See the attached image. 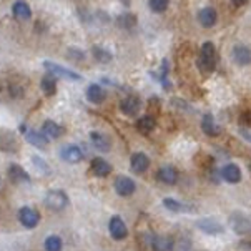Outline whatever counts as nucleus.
<instances>
[{"label": "nucleus", "mask_w": 251, "mask_h": 251, "mask_svg": "<svg viewBox=\"0 0 251 251\" xmlns=\"http://www.w3.org/2000/svg\"><path fill=\"white\" fill-rule=\"evenodd\" d=\"M216 47L213 42H205L200 49V55L197 58V69L203 76H210L216 70Z\"/></svg>", "instance_id": "1"}, {"label": "nucleus", "mask_w": 251, "mask_h": 251, "mask_svg": "<svg viewBox=\"0 0 251 251\" xmlns=\"http://www.w3.org/2000/svg\"><path fill=\"white\" fill-rule=\"evenodd\" d=\"M140 240H142L143 248H148L150 251H173L176 246L172 236L156 235V233H143Z\"/></svg>", "instance_id": "2"}, {"label": "nucleus", "mask_w": 251, "mask_h": 251, "mask_svg": "<svg viewBox=\"0 0 251 251\" xmlns=\"http://www.w3.org/2000/svg\"><path fill=\"white\" fill-rule=\"evenodd\" d=\"M228 225L238 236H251V216L235 210L228 216Z\"/></svg>", "instance_id": "3"}, {"label": "nucleus", "mask_w": 251, "mask_h": 251, "mask_svg": "<svg viewBox=\"0 0 251 251\" xmlns=\"http://www.w3.org/2000/svg\"><path fill=\"white\" fill-rule=\"evenodd\" d=\"M44 205L52 211H62L70 205V198L63 190H50L45 193Z\"/></svg>", "instance_id": "4"}, {"label": "nucleus", "mask_w": 251, "mask_h": 251, "mask_svg": "<svg viewBox=\"0 0 251 251\" xmlns=\"http://www.w3.org/2000/svg\"><path fill=\"white\" fill-rule=\"evenodd\" d=\"M17 218H19L20 225L27 229H33L40 225V213L32 206H22L17 213Z\"/></svg>", "instance_id": "5"}, {"label": "nucleus", "mask_w": 251, "mask_h": 251, "mask_svg": "<svg viewBox=\"0 0 251 251\" xmlns=\"http://www.w3.org/2000/svg\"><path fill=\"white\" fill-rule=\"evenodd\" d=\"M142 107H143V101L135 93H130V95H126L120 101V112L123 115H126V117H137L142 112Z\"/></svg>", "instance_id": "6"}, {"label": "nucleus", "mask_w": 251, "mask_h": 251, "mask_svg": "<svg viewBox=\"0 0 251 251\" xmlns=\"http://www.w3.org/2000/svg\"><path fill=\"white\" fill-rule=\"evenodd\" d=\"M44 67L49 74H52L55 76H62V78H67V80H72V82H80L82 80V75L76 74V72L67 69V67H62L60 63H55V62H44Z\"/></svg>", "instance_id": "7"}, {"label": "nucleus", "mask_w": 251, "mask_h": 251, "mask_svg": "<svg viewBox=\"0 0 251 251\" xmlns=\"http://www.w3.org/2000/svg\"><path fill=\"white\" fill-rule=\"evenodd\" d=\"M113 188H115V191H117V195L126 198V197H130V195H133L135 191H137V183H135V180H131L130 176L120 175V176L115 178Z\"/></svg>", "instance_id": "8"}, {"label": "nucleus", "mask_w": 251, "mask_h": 251, "mask_svg": "<svg viewBox=\"0 0 251 251\" xmlns=\"http://www.w3.org/2000/svg\"><path fill=\"white\" fill-rule=\"evenodd\" d=\"M108 231H110V236L117 241H122L128 236V228H126V225H125V221H123L122 216H118V215H115L110 218Z\"/></svg>", "instance_id": "9"}, {"label": "nucleus", "mask_w": 251, "mask_h": 251, "mask_svg": "<svg viewBox=\"0 0 251 251\" xmlns=\"http://www.w3.org/2000/svg\"><path fill=\"white\" fill-rule=\"evenodd\" d=\"M7 176H8V180H10L12 183H17V185L32 181V178L27 173V170H24L19 163H10V165H8V167H7Z\"/></svg>", "instance_id": "10"}, {"label": "nucleus", "mask_w": 251, "mask_h": 251, "mask_svg": "<svg viewBox=\"0 0 251 251\" xmlns=\"http://www.w3.org/2000/svg\"><path fill=\"white\" fill-rule=\"evenodd\" d=\"M220 176L226 183H229V185H236V183L241 181L243 173H241V170L236 163H228L220 170Z\"/></svg>", "instance_id": "11"}, {"label": "nucleus", "mask_w": 251, "mask_h": 251, "mask_svg": "<svg viewBox=\"0 0 251 251\" xmlns=\"http://www.w3.org/2000/svg\"><path fill=\"white\" fill-rule=\"evenodd\" d=\"M197 228L201 229L203 233H206V235L210 236H216V235H221V233L225 231V226L220 223V221H216L213 218H201L197 221Z\"/></svg>", "instance_id": "12"}, {"label": "nucleus", "mask_w": 251, "mask_h": 251, "mask_svg": "<svg viewBox=\"0 0 251 251\" xmlns=\"http://www.w3.org/2000/svg\"><path fill=\"white\" fill-rule=\"evenodd\" d=\"M130 168H131V172L137 173V175L145 173L150 168V158H148V155H145L143 151L133 153V155L130 156Z\"/></svg>", "instance_id": "13"}, {"label": "nucleus", "mask_w": 251, "mask_h": 251, "mask_svg": "<svg viewBox=\"0 0 251 251\" xmlns=\"http://www.w3.org/2000/svg\"><path fill=\"white\" fill-rule=\"evenodd\" d=\"M197 19L203 28H211L218 22V14H216V10L213 7H203L198 10Z\"/></svg>", "instance_id": "14"}, {"label": "nucleus", "mask_w": 251, "mask_h": 251, "mask_svg": "<svg viewBox=\"0 0 251 251\" xmlns=\"http://www.w3.org/2000/svg\"><path fill=\"white\" fill-rule=\"evenodd\" d=\"M60 158L63 161H67V163L75 165L83 160V151L76 145H67V147H63L60 150Z\"/></svg>", "instance_id": "15"}, {"label": "nucleus", "mask_w": 251, "mask_h": 251, "mask_svg": "<svg viewBox=\"0 0 251 251\" xmlns=\"http://www.w3.org/2000/svg\"><path fill=\"white\" fill-rule=\"evenodd\" d=\"M231 58L236 65L248 67L251 63V49L246 45H235L231 50Z\"/></svg>", "instance_id": "16"}, {"label": "nucleus", "mask_w": 251, "mask_h": 251, "mask_svg": "<svg viewBox=\"0 0 251 251\" xmlns=\"http://www.w3.org/2000/svg\"><path fill=\"white\" fill-rule=\"evenodd\" d=\"M90 142L93 148H97L99 151L107 153L112 150V138L107 133H101V131H92L90 133Z\"/></svg>", "instance_id": "17"}, {"label": "nucleus", "mask_w": 251, "mask_h": 251, "mask_svg": "<svg viewBox=\"0 0 251 251\" xmlns=\"http://www.w3.org/2000/svg\"><path fill=\"white\" fill-rule=\"evenodd\" d=\"M150 75H153V78L161 83V87H163L165 90H170V88H172V83H170V80H168V75H170L168 58H163L160 63V70L158 72H150Z\"/></svg>", "instance_id": "18"}, {"label": "nucleus", "mask_w": 251, "mask_h": 251, "mask_svg": "<svg viewBox=\"0 0 251 251\" xmlns=\"http://www.w3.org/2000/svg\"><path fill=\"white\" fill-rule=\"evenodd\" d=\"M90 170H92V173H93L95 176H99V178H107V176L110 175V173H112L113 167L108 163L107 160H103V158H100V156H97V158H93V160H92Z\"/></svg>", "instance_id": "19"}, {"label": "nucleus", "mask_w": 251, "mask_h": 251, "mask_svg": "<svg viewBox=\"0 0 251 251\" xmlns=\"http://www.w3.org/2000/svg\"><path fill=\"white\" fill-rule=\"evenodd\" d=\"M12 15H14L17 20L27 22V20L32 19V8L27 2H24V0H17V2L12 3Z\"/></svg>", "instance_id": "20"}, {"label": "nucleus", "mask_w": 251, "mask_h": 251, "mask_svg": "<svg viewBox=\"0 0 251 251\" xmlns=\"http://www.w3.org/2000/svg\"><path fill=\"white\" fill-rule=\"evenodd\" d=\"M155 178L165 185H175L178 181V170L175 167H161L156 170Z\"/></svg>", "instance_id": "21"}, {"label": "nucleus", "mask_w": 251, "mask_h": 251, "mask_svg": "<svg viewBox=\"0 0 251 251\" xmlns=\"http://www.w3.org/2000/svg\"><path fill=\"white\" fill-rule=\"evenodd\" d=\"M201 130H203V133H205L206 137H211V138L221 135V126L215 122L213 115H203V118H201Z\"/></svg>", "instance_id": "22"}, {"label": "nucleus", "mask_w": 251, "mask_h": 251, "mask_svg": "<svg viewBox=\"0 0 251 251\" xmlns=\"http://www.w3.org/2000/svg\"><path fill=\"white\" fill-rule=\"evenodd\" d=\"M85 97H87V100L90 101V103L100 105L101 101L105 100V97H107V92H105V88L101 87V85L92 83L90 87L87 88V92H85Z\"/></svg>", "instance_id": "23"}, {"label": "nucleus", "mask_w": 251, "mask_h": 251, "mask_svg": "<svg viewBox=\"0 0 251 251\" xmlns=\"http://www.w3.org/2000/svg\"><path fill=\"white\" fill-rule=\"evenodd\" d=\"M42 131H44V135L49 140H57V138H60L62 135H63V126L62 125H58L57 122H53V120H45L44 123H42Z\"/></svg>", "instance_id": "24"}, {"label": "nucleus", "mask_w": 251, "mask_h": 251, "mask_svg": "<svg viewBox=\"0 0 251 251\" xmlns=\"http://www.w3.org/2000/svg\"><path fill=\"white\" fill-rule=\"evenodd\" d=\"M115 24H117L118 28H123V30H133L138 24V19L131 12H123V14H120L115 19Z\"/></svg>", "instance_id": "25"}, {"label": "nucleus", "mask_w": 251, "mask_h": 251, "mask_svg": "<svg viewBox=\"0 0 251 251\" xmlns=\"http://www.w3.org/2000/svg\"><path fill=\"white\" fill-rule=\"evenodd\" d=\"M161 203H163V206L167 208V210L173 211V213H191V211L195 210L193 205L181 203V201H178V200H175V198H165Z\"/></svg>", "instance_id": "26"}, {"label": "nucleus", "mask_w": 251, "mask_h": 251, "mask_svg": "<svg viewBox=\"0 0 251 251\" xmlns=\"http://www.w3.org/2000/svg\"><path fill=\"white\" fill-rule=\"evenodd\" d=\"M135 126H137V130L140 131V133L148 135V133H151V131L155 130V126H156V118L153 117V115L147 113V115H143V117H140V118H138L137 123H135Z\"/></svg>", "instance_id": "27"}, {"label": "nucleus", "mask_w": 251, "mask_h": 251, "mask_svg": "<svg viewBox=\"0 0 251 251\" xmlns=\"http://www.w3.org/2000/svg\"><path fill=\"white\" fill-rule=\"evenodd\" d=\"M27 143H30L32 147H37V148H45L47 143H49V138L44 135V131H37V130H30L28 128L27 133L24 135Z\"/></svg>", "instance_id": "28"}, {"label": "nucleus", "mask_w": 251, "mask_h": 251, "mask_svg": "<svg viewBox=\"0 0 251 251\" xmlns=\"http://www.w3.org/2000/svg\"><path fill=\"white\" fill-rule=\"evenodd\" d=\"M40 90L45 97H53L57 93V76L52 74H47L40 80Z\"/></svg>", "instance_id": "29"}, {"label": "nucleus", "mask_w": 251, "mask_h": 251, "mask_svg": "<svg viewBox=\"0 0 251 251\" xmlns=\"http://www.w3.org/2000/svg\"><path fill=\"white\" fill-rule=\"evenodd\" d=\"M90 52H92V57L95 58L99 63H110L113 60V55L110 50L107 49H103V47H99V45H93L92 49H90Z\"/></svg>", "instance_id": "30"}, {"label": "nucleus", "mask_w": 251, "mask_h": 251, "mask_svg": "<svg viewBox=\"0 0 251 251\" xmlns=\"http://www.w3.org/2000/svg\"><path fill=\"white\" fill-rule=\"evenodd\" d=\"M8 143H10V153H15L17 150H19V145H17V138L15 135L8 133V131H2V150L7 151L8 150Z\"/></svg>", "instance_id": "31"}, {"label": "nucleus", "mask_w": 251, "mask_h": 251, "mask_svg": "<svg viewBox=\"0 0 251 251\" xmlns=\"http://www.w3.org/2000/svg\"><path fill=\"white\" fill-rule=\"evenodd\" d=\"M62 238L58 235H50L45 238V243H44V248L45 251H62Z\"/></svg>", "instance_id": "32"}, {"label": "nucleus", "mask_w": 251, "mask_h": 251, "mask_svg": "<svg viewBox=\"0 0 251 251\" xmlns=\"http://www.w3.org/2000/svg\"><path fill=\"white\" fill-rule=\"evenodd\" d=\"M67 58H70V60L74 62H83L85 58H87V55L82 49H78V47H69L67 49Z\"/></svg>", "instance_id": "33"}, {"label": "nucleus", "mask_w": 251, "mask_h": 251, "mask_svg": "<svg viewBox=\"0 0 251 251\" xmlns=\"http://www.w3.org/2000/svg\"><path fill=\"white\" fill-rule=\"evenodd\" d=\"M168 5L170 3L167 2V0H150V2H148L150 10L155 12V14H163V12H167Z\"/></svg>", "instance_id": "34"}, {"label": "nucleus", "mask_w": 251, "mask_h": 251, "mask_svg": "<svg viewBox=\"0 0 251 251\" xmlns=\"http://www.w3.org/2000/svg\"><path fill=\"white\" fill-rule=\"evenodd\" d=\"M32 165H33V167H37V170H40L44 175H49V173H50V167L47 165L45 160L40 158V156H37V155L32 156Z\"/></svg>", "instance_id": "35"}, {"label": "nucleus", "mask_w": 251, "mask_h": 251, "mask_svg": "<svg viewBox=\"0 0 251 251\" xmlns=\"http://www.w3.org/2000/svg\"><path fill=\"white\" fill-rule=\"evenodd\" d=\"M172 105L176 108H181V110H186V112H193V108L188 105V101L181 100V99H172Z\"/></svg>", "instance_id": "36"}, {"label": "nucleus", "mask_w": 251, "mask_h": 251, "mask_svg": "<svg viewBox=\"0 0 251 251\" xmlns=\"http://www.w3.org/2000/svg\"><path fill=\"white\" fill-rule=\"evenodd\" d=\"M236 248L238 251H251V240H241Z\"/></svg>", "instance_id": "37"}, {"label": "nucleus", "mask_w": 251, "mask_h": 251, "mask_svg": "<svg viewBox=\"0 0 251 251\" xmlns=\"http://www.w3.org/2000/svg\"><path fill=\"white\" fill-rule=\"evenodd\" d=\"M240 135L246 140V142H248V143L251 145V131H250V130H246V128H240Z\"/></svg>", "instance_id": "38"}, {"label": "nucleus", "mask_w": 251, "mask_h": 251, "mask_svg": "<svg viewBox=\"0 0 251 251\" xmlns=\"http://www.w3.org/2000/svg\"><path fill=\"white\" fill-rule=\"evenodd\" d=\"M233 7H241V5H246V2H243V0H238V2H231Z\"/></svg>", "instance_id": "39"}, {"label": "nucleus", "mask_w": 251, "mask_h": 251, "mask_svg": "<svg viewBox=\"0 0 251 251\" xmlns=\"http://www.w3.org/2000/svg\"><path fill=\"white\" fill-rule=\"evenodd\" d=\"M248 167H250V170H251V163H250V165H248Z\"/></svg>", "instance_id": "40"}]
</instances>
